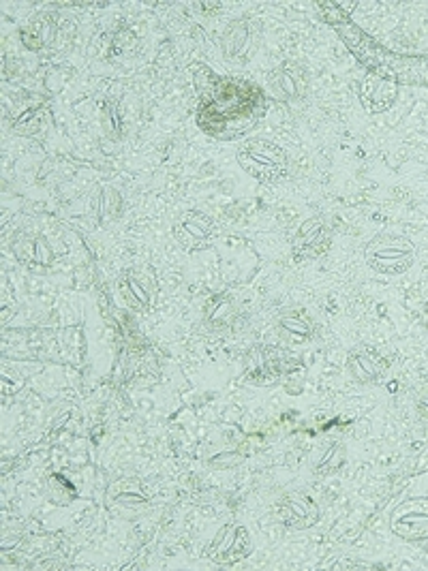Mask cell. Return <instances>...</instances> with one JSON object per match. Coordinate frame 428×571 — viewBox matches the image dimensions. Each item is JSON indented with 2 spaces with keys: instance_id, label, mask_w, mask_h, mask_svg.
<instances>
[{
  "instance_id": "1",
  "label": "cell",
  "mask_w": 428,
  "mask_h": 571,
  "mask_svg": "<svg viewBox=\"0 0 428 571\" xmlns=\"http://www.w3.org/2000/svg\"><path fill=\"white\" fill-rule=\"evenodd\" d=\"M262 114V90L223 77L219 90L200 107V127L212 137L234 140L247 133Z\"/></svg>"
},
{
  "instance_id": "2",
  "label": "cell",
  "mask_w": 428,
  "mask_h": 571,
  "mask_svg": "<svg viewBox=\"0 0 428 571\" xmlns=\"http://www.w3.org/2000/svg\"><path fill=\"white\" fill-rule=\"evenodd\" d=\"M238 165L264 184H274L287 176L289 159L287 152L268 140H249L244 142L236 154Z\"/></svg>"
},
{
  "instance_id": "3",
  "label": "cell",
  "mask_w": 428,
  "mask_h": 571,
  "mask_svg": "<svg viewBox=\"0 0 428 571\" xmlns=\"http://www.w3.org/2000/svg\"><path fill=\"white\" fill-rule=\"evenodd\" d=\"M364 259L377 274L399 276L416 264V246L405 236L381 234L366 244Z\"/></svg>"
},
{
  "instance_id": "4",
  "label": "cell",
  "mask_w": 428,
  "mask_h": 571,
  "mask_svg": "<svg viewBox=\"0 0 428 571\" xmlns=\"http://www.w3.org/2000/svg\"><path fill=\"white\" fill-rule=\"evenodd\" d=\"M300 366L294 353L281 347L257 345L244 356V375L255 385H270L287 377L292 370Z\"/></svg>"
},
{
  "instance_id": "5",
  "label": "cell",
  "mask_w": 428,
  "mask_h": 571,
  "mask_svg": "<svg viewBox=\"0 0 428 571\" xmlns=\"http://www.w3.org/2000/svg\"><path fill=\"white\" fill-rule=\"evenodd\" d=\"M390 529L403 542H428V497L403 501L390 516Z\"/></svg>"
},
{
  "instance_id": "6",
  "label": "cell",
  "mask_w": 428,
  "mask_h": 571,
  "mask_svg": "<svg viewBox=\"0 0 428 571\" xmlns=\"http://www.w3.org/2000/svg\"><path fill=\"white\" fill-rule=\"evenodd\" d=\"M251 552L253 544L249 531L240 527V524H227L210 542L206 557L214 565H236L244 559H249Z\"/></svg>"
},
{
  "instance_id": "7",
  "label": "cell",
  "mask_w": 428,
  "mask_h": 571,
  "mask_svg": "<svg viewBox=\"0 0 428 571\" xmlns=\"http://www.w3.org/2000/svg\"><path fill=\"white\" fill-rule=\"evenodd\" d=\"M174 238L182 249L195 253L202 251L214 240V221L200 210H189L174 221Z\"/></svg>"
},
{
  "instance_id": "8",
  "label": "cell",
  "mask_w": 428,
  "mask_h": 571,
  "mask_svg": "<svg viewBox=\"0 0 428 571\" xmlns=\"http://www.w3.org/2000/svg\"><path fill=\"white\" fill-rule=\"evenodd\" d=\"M392 360L371 345H358L347 356V373L356 383L371 385L386 377Z\"/></svg>"
},
{
  "instance_id": "9",
  "label": "cell",
  "mask_w": 428,
  "mask_h": 571,
  "mask_svg": "<svg viewBox=\"0 0 428 571\" xmlns=\"http://www.w3.org/2000/svg\"><path fill=\"white\" fill-rule=\"evenodd\" d=\"M332 242V229L330 225L321 219V216H313V219L304 221L296 236L292 240V251L296 261H311L319 259L330 249Z\"/></svg>"
},
{
  "instance_id": "10",
  "label": "cell",
  "mask_w": 428,
  "mask_h": 571,
  "mask_svg": "<svg viewBox=\"0 0 428 571\" xmlns=\"http://www.w3.org/2000/svg\"><path fill=\"white\" fill-rule=\"evenodd\" d=\"M279 518L287 529L304 531V529L315 527V524L319 522V507L307 495V492L296 490V492H289V495L281 501Z\"/></svg>"
},
{
  "instance_id": "11",
  "label": "cell",
  "mask_w": 428,
  "mask_h": 571,
  "mask_svg": "<svg viewBox=\"0 0 428 571\" xmlns=\"http://www.w3.org/2000/svg\"><path fill=\"white\" fill-rule=\"evenodd\" d=\"M396 84L388 77L369 73L360 82V101L369 114H381L390 110L396 101Z\"/></svg>"
},
{
  "instance_id": "12",
  "label": "cell",
  "mask_w": 428,
  "mask_h": 571,
  "mask_svg": "<svg viewBox=\"0 0 428 571\" xmlns=\"http://www.w3.org/2000/svg\"><path fill=\"white\" fill-rule=\"evenodd\" d=\"M268 86L279 101H294L307 90V73H304L302 67L287 63L268 77Z\"/></svg>"
},
{
  "instance_id": "13",
  "label": "cell",
  "mask_w": 428,
  "mask_h": 571,
  "mask_svg": "<svg viewBox=\"0 0 428 571\" xmlns=\"http://www.w3.org/2000/svg\"><path fill=\"white\" fill-rule=\"evenodd\" d=\"M240 311L229 293H217L204 308V326L212 332H227L238 328Z\"/></svg>"
},
{
  "instance_id": "14",
  "label": "cell",
  "mask_w": 428,
  "mask_h": 571,
  "mask_svg": "<svg viewBox=\"0 0 428 571\" xmlns=\"http://www.w3.org/2000/svg\"><path fill=\"white\" fill-rule=\"evenodd\" d=\"M118 287H120V296L125 300L133 311L144 313L150 308L152 302V287L146 281V276L137 270H125L120 274L118 279Z\"/></svg>"
},
{
  "instance_id": "15",
  "label": "cell",
  "mask_w": 428,
  "mask_h": 571,
  "mask_svg": "<svg viewBox=\"0 0 428 571\" xmlns=\"http://www.w3.org/2000/svg\"><path fill=\"white\" fill-rule=\"evenodd\" d=\"M313 332H315V323L307 311H300V308H296V311H287L279 317L277 334L283 338L285 343L302 345V343L311 341Z\"/></svg>"
},
{
  "instance_id": "16",
  "label": "cell",
  "mask_w": 428,
  "mask_h": 571,
  "mask_svg": "<svg viewBox=\"0 0 428 571\" xmlns=\"http://www.w3.org/2000/svg\"><path fill=\"white\" fill-rule=\"evenodd\" d=\"M15 257L28 268H50L54 264L52 246L39 236H24L13 244Z\"/></svg>"
},
{
  "instance_id": "17",
  "label": "cell",
  "mask_w": 428,
  "mask_h": 571,
  "mask_svg": "<svg viewBox=\"0 0 428 571\" xmlns=\"http://www.w3.org/2000/svg\"><path fill=\"white\" fill-rule=\"evenodd\" d=\"M253 43V26L247 18L234 20L227 26L223 35V52L227 58H244L251 50Z\"/></svg>"
},
{
  "instance_id": "18",
  "label": "cell",
  "mask_w": 428,
  "mask_h": 571,
  "mask_svg": "<svg viewBox=\"0 0 428 571\" xmlns=\"http://www.w3.org/2000/svg\"><path fill=\"white\" fill-rule=\"evenodd\" d=\"M221 82H223V77L214 73L212 69H208V67L197 69L195 71V88H197V95H200V101L202 103L210 101L214 92L219 90Z\"/></svg>"
},
{
  "instance_id": "19",
  "label": "cell",
  "mask_w": 428,
  "mask_h": 571,
  "mask_svg": "<svg viewBox=\"0 0 428 571\" xmlns=\"http://www.w3.org/2000/svg\"><path fill=\"white\" fill-rule=\"evenodd\" d=\"M343 465H345V447L341 443H334L330 450L324 454V458H321L317 471L321 475H332V473L339 471Z\"/></svg>"
},
{
  "instance_id": "20",
  "label": "cell",
  "mask_w": 428,
  "mask_h": 571,
  "mask_svg": "<svg viewBox=\"0 0 428 571\" xmlns=\"http://www.w3.org/2000/svg\"><path fill=\"white\" fill-rule=\"evenodd\" d=\"M416 415L424 426H428V381L422 385L416 394Z\"/></svg>"
},
{
  "instance_id": "21",
  "label": "cell",
  "mask_w": 428,
  "mask_h": 571,
  "mask_svg": "<svg viewBox=\"0 0 428 571\" xmlns=\"http://www.w3.org/2000/svg\"><path fill=\"white\" fill-rule=\"evenodd\" d=\"M420 321H422V326L428 330V302L422 306V313H420Z\"/></svg>"
}]
</instances>
